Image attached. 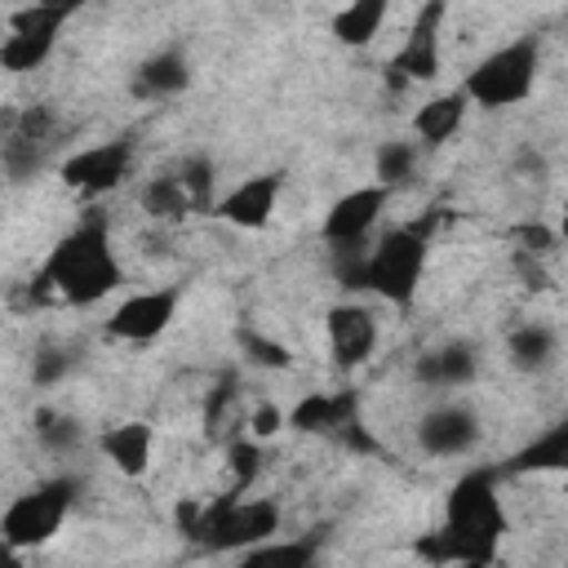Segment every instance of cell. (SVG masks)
<instances>
[{"label": "cell", "instance_id": "12", "mask_svg": "<svg viewBox=\"0 0 568 568\" xmlns=\"http://www.w3.org/2000/svg\"><path fill=\"white\" fill-rule=\"evenodd\" d=\"M129 169H133V138H106L71 151L62 160V182L80 195H106L129 178Z\"/></svg>", "mask_w": 568, "mask_h": 568}, {"label": "cell", "instance_id": "20", "mask_svg": "<svg viewBox=\"0 0 568 568\" xmlns=\"http://www.w3.org/2000/svg\"><path fill=\"white\" fill-rule=\"evenodd\" d=\"M466 111H470V98L462 93V84H457V89H444V93H435V98H426V102L413 111V142H417L422 151H435V146L453 142L457 129L466 124Z\"/></svg>", "mask_w": 568, "mask_h": 568}, {"label": "cell", "instance_id": "24", "mask_svg": "<svg viewBox=\"0 0 568 568\" xmlns=\"http://www.w3.org/2000/svg\"><path fill=\"white\" fill-rule=\"evenodd\" d=\"M320 537H275L248 555H235V568H315Z\"/></svg>", "mask_w": 568, "mask_h": 568}, {"label": "cell", "instance_id": "8", "mask_svg": "<svg viewBox=\"0 0 568 568\" xmlns=\"http://www.w3.org/2000/svg\"><path fill=\"white\" fill-rule=\"evenodd\" d=\"M178 306H182V293L178 288H142V293H129L106 315V337L111 342H129V346H146V342H155V337L169 333V324L178 320Z\"/></svg>", "mask_w": 568, "mask_h": 568}, {"label": "cell", "instance_id": "26", "mask_svg": "<svg viewBox=\"0 0 568 568\" xmlns=\"http://www.w3.org/2000/svg\"><path fill=\"white\" fill-rule=\"evenodd\" d=\"M169 169H173V178L182 182L191 209L213 217V204H217V195H213V186H217V169H213V160H209L204 151H191V155H182V160L169 164Z\"/></svg>", "mask_w": 568, "mask_h": 568}, {"label": "cell", "instance_id": "6", "mask_svg": "<svg viewBox=\"0 0 568 568\" xmlns=\"http://www.w3.org/2000/svg\"><path fill=\"white\" fill-rule=\"evenodd\" d=\"M80 497V479L75 475H53V479H40L36 488H27L22 497H13L0 515V537H4V550H40L44 541H53L71 515Z\"/></svg>", "mask_w": 568, "mask_h": 568}, {"label": "cell", "instance_id": "28", "mask_svg": "<svg viewBox=\"0 0 568 568\" xmlns=\"http://www.w3.org/2000/svg\"><path fill=\"white\" fill-rule=\"evenodd\" d=\"M36 439H40V448H49V453H71V448H80L84 426H80L71 413L44 408V413L36 417Z\"/></svg>", "mask_w": 568, "mask_h": 568}, {"label": "cell", "instance_id": "17", "mask_svg": "<svg viewBox=\"0 0 568 568\" xmlns=\"http://www.w3.org/2000/svg\"><path fill=\"white\" fill-rule=\"evenodd\" d=\"M413 377L426 390H466L479 377V351L470 342H439L417 355Z\"/></svg>", "mask_w": 568, "mask_h": 568}, {"label": "cell", "instance_id": "13", "mask_svg": "<svg viewBox=\"0 0 568 568\" xmlns=\"http://www.w3.org/2000/svg\"><path fill=\"white\" fill-rule=\"evenodd\" d=\"M377 337H382L377 315L364 302H337V306H328V315H324V342H328V355H333V364L342 373L364 368L373 359V351H377Z\"/></svg>", "mask_w": 568, "mask_h": 568}, {"label": "cell", "instance_id": "23", "mask_svg": "<svg viewBox=\"0 0 568 568\" xmlns=\"http://www.w3.org/2000/svg\"><path fill=\"white\" fill-rule=\"evenodd\" d=\"M386 18H390V4H386V0H355V4H342L328 27H333L337 44L364 49V44H373V40L382 36Z\"/></svg>", "mask_w": 568, "mask_h": 568}, {"label": "cell", "instance_id": "30", "mask_svg": "<svg viewBox=\"0 0 568 568\" xmlns=\"http://www.w3.org/2000/svg\"><path fill=\"white\" fill-rule=\"evenodd\" d=\"M244 351H257L253 359H257V364H271V368H284V364H288V351L275 346V342H262L257 333H244Z\"/></svg>", "mask_w": 568, "mask_h": 568}, {"label": "cell", "instance_id": "25", "mask_svg": "<svg viewBox=\"0 0 568 568\" xmlns=\"http://www.w3.org/2000/svg\"><path fill=\"white\" fill-rule=\"evenodd\" d=\"M417 164H422V146L408 138H390L373 155V178H377V186H386L395 195L399 186H408L417 178Z\"/></svg>", "mask_w": 568, "mask_h": 568}, {"label": "cell", "instance_id": "5", "mask_svg": "<svg viewBox=\"0 0 568 568\" xmlns=\"http://www.w3.org/2000/svg\"><path fill=\"white\" fill-rule=\"evenodd\" d=\"M537 71H541V40L537 36H515L497 49H488L462 80V93L475 106L488 111H506L532 98L537 89Z\"/></svg>", "mask_w": 568, "mask_h": 568}, {"label": "cell", "instance_id": "19", "mask_svg": "<svg viewBox=\"0 0 568 568\" xmlns=\"http://www.w3.org/2000/svg\"><path fill=\"white\" fill-rule=\"evenodd\" d=\"M497 470L501 475H568V413L555 417L524 448H515Z\"/></svg>", "mask_w": 568, "mask_h": 568}, {"label": "cell", "instance_id": "22", "mask_svg": "<svg viewBox=\"0 0 568 568\" xmlns=\"http://www.w3.org/2000/svg\"><path fill=\"white\" fill-rule=\"evenodd\" d=\"M506 359H510V368L515 373H528V377H537V373H546L555 359H559V337H555V328H546V324H515L510 333H506Z\"/></svg>", "mask_w": 568, "mask_h": 568}, {"label": "cell", "instance_id": "9", "mask_svg": "<svg viewBox=\"0 0 568 568\" xmlns=\"http://www.w3.org/2000/svg\"><path fill=\"white\" fill-rule=\"evenodd\" d=\"M484 439V422L479 413L466 404V399H444V404H430L422 417H417V448L426 457H470Z\"/></svg>", "mask_w": 568, "mask_h": 568}, {"label": "cell", "instance_id": "15", "mask_svg": "<svg viewBox=\"0 0 568 568\" xmlns=\"http://www.w3.org/2000/svg\"><path fill=\"white\" fill-rule=\"evenodd\" d=\"M280 191H284V173H253V178H244L217 195L213 217L235 226V231H262L275 217Z\"/></svg>", "mask_w": 568, "mask_h": 568}, {"label": "cell", "instance_id": "27", "mask_svg": "<svg viewBox=\"0 0 568 568\" xmlns=\"http://www.w3.org/2000/svg\"><path fill=\"white\" fill-rule=\"evenodd\" d=\"M142 213L155 217V222H178V217H191L195 213L191 200H186V191H182V182L173 178V169L146 178V186H142Z\"/></svg>", "mask_w": 568, "mask_h": 568}, {"label": "cell", "instance_id": "16", "mask_svg": "<svg viewBox=\"0 0 568 568\" xmlns=\"http://www.w3.org/2000/svg\"><path fill=\"white\" fill-rule=\"evenodd\" d=\"M288 426L306 435H355L359 404L355 390H311L288 408Z\"/></svg>", "mask_w": 568, "mask_h": 568}, {"label": "cell", "instance_id": "31", "mask_svg": "<svg viewBox=\"0 0 568 568\" xmlns=\"http://www.w3.org/2000/svg\"><path fill=\"white\" fill-rule=\"evenodd\" d=\"M275 426H284V413H280V408H271V404H266V408H257V413H253V435H271Z\"/></svg>", "mask_w": 568, "mask_h": 568}, {"label": "cell", "instance_id": "4", "mask_svg": "<svg viewBox=\"0 0 568 568\" xmlns=\"http://www.w3.org/2000/svg\"><path fill=\"white\" fill-rule=\"evenodd\" d=\"M186 537L209 555H248L280 537V506L231 493L213 506H200V515L186 524Z\"/></svg>", "mask_w": 568, "mask_h": 568}, {"label": "cell", "instance_id": "7", "mask_svg": "<svg viewBox=\"0 0 568 568\" xmlns=\"http://www.w3.org/2000/svg\"><path fill=\"white\" fill-rule=\"evenodd\" d=\"M75 4H22L9 13V31L0 40V67L22 75L53 58L62 27L71 22Z\"/></svg>", "mask_w": 568, "mask_h": 568}, {"label": "cell", "instance_id": "18", "mask_svg": "<svg viewBox=\"0 0 568 568\" xmlns=\"http://www.w3.org/2000/svg\"><path fill=\"white\" fill-rule=\"evenodd\" d=\"M186 84H191V58H186V49H178V44H164V49L146 53V58L133 67V75H129L133 98H146V102L178 98Z\"/></svg>", "mask_w": 568, "mask_h": 568}, {"label": "cell", "instance_id": "11", "mask_svg": "<svg viewBox=\"0 0 568 568\" xmlns=\"http://www.w3.org/2000/svg\"><path fill=\"white\" fill-rule=\"evenodd\" d=\"M386 204H390V191L377 186V182L337 195V200L328 204L324 222H320L324 244H328V248H359V244H368V235L377 231Z\"/></svg>", "mask_w": 568, "mask_h": 568}, {"label": "cell", "instance_id": "3", "mask_svg": "<svg viewBox=\"0 0 568 568\" xmlns=\"http://www.w3.org/2000/svg\"><path fill=\"white\" fill-rule=\"evenodd\" d=\"M430 222H408V226H390L386 235L368 240L364 248V293L390 302L395 311H408L417 302L426 262H430Z\"/></svg>", "mask_w": 568, "mask_h": 568}, {"label": "cell", "instance_id": "29", "mask_svg": "<svg viewBox=\"0 0 568 568\" xmlns=\"http://www.w3.org/2000/svg\"><path fill=\"white\" fill-rule=\"evenodd\" d=\"M75 364H80V346H40L36 359H31V382L36 386H58Z\"/></svg>", "mask_w": 568, "mask_h": 568}, {"label": "cell", "instance_id": "21", "mask_svg": "<svg viewBox=\"0 0 568 568\" xmlns=\"http://www.w3.org/2000/svg\"><path fill=\"white\" fill-rule=\"evenodd\" d=\"M102 453L124 479H142L146 466H151V453H155V430L138 417L115 422V426L102 430Z\"/></svg>", "mask_w": 568, "mask_h": 568}, {"label": "cell", "instance_id": "10", "mask_svg": "<svg viewBox=\"0 0 568 568\" xmlns=\"http://www.w3.org/2000/svg\"><path fill=\"white\" fill-rule=\"evenodd\" d=\"M444 18H448V4L444 0H430V4H422L413 13L408 36H404V44L390 58V71L399 80L426 84V80L439 75V67H444Z\"/></svg>", "mask_w": 568, "mask_h": 568}, {"label": "cell", "instance_id": "14", "mask_svg": "<svg viewBox=\"0 0 568 568\" xmlns=\"http://www.w3.org/2000/svg\"><path fill=\"white\" fill-rule=\"evenodd\" d=\"M53 138H58V120L49 106H27L22 115H13L9 133H4V155H0L9 182H27L44 164Z\"/></svg>", "mask_w": 568, "mask_h": 568}, {"label": "cell", "instance_id": "1", "mask_svg": "<svg viewBox=\"0 0 568 568\" xmlns=\"http://www.w3.org/2000/svg\"><path fill=\"white\" fill-rule=\"evenodd\" d=\"M501 470H466L444 501V519L422 541V555L435 564H462V568H484L497 555V541L506 532V510L497 497Z\"/></svg>", "mask_w": 568, "mask_h": 568}, {"label": "cell", "instance_id": "2", "mask_svg": "<svg viewBox=\"0 0 568 568\" xmlns=\"http://www.w3.org/2000/svg\"><path fill=\"white\" fill-rule=\"evenodd\" d=\"M120 284H124V271H120V257L111 248V231L102 217H84L67 235H58V244L49 248L36 275V288L67 306H93Z\"/></svg>", "mask_w": 568, "mask_h": 568}]
</instances>
